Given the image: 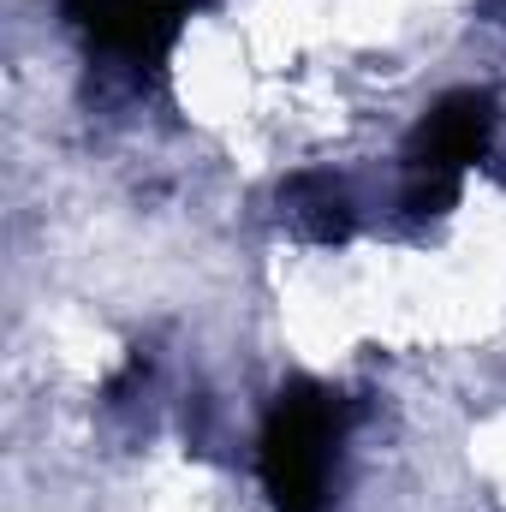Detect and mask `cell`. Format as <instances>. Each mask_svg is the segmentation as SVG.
<instances>
[{"instance_id": "1", "label": "cell", "mask_w": 506, "mask_h": 512, "mask_svg": "<svg viewBox=\"0 0 506 512\" xmlns=\"http://www.w3.org/2000/svg\"><path fill=\"white\" fill-rule=\"evenodd\" d=\"M340 453V405L328 393H292L280 399L268 435H262V477L280 512H322Z\"/></svg>"}, {"instance_id": "2", "label": "cell", "mask_w": 506, "mask_h": 512, "mask_svg": "<svg viewBox=\"0 0 506 512\" xmlns=\"http://www.w3.org/2000/svg\"><path fill=\"white\" fill-rule=\"evenodd\" d=\"M72 6H78V24L90 30V42L126 66L155 60L179 30V0H72Z\"/></svg>"}]
</instances>
